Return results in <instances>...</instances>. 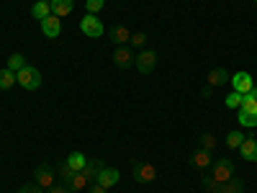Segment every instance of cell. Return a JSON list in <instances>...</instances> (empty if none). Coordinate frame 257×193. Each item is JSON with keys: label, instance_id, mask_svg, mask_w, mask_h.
Wrapping results in <instances>:
<instances>
[{"label": "cell", "instance_id": "cell-1", "mask_svg": "<svg viewBox=\"0 0 257 193\" xmlns=\"http://www.w3.org/2000/svg\"><path fill=\"white\" fill-rule=\"evenodd\" d=\"M16 77H18V85L24 90H39L41 88V72L36 67H31V64H26L24 70H18Z\"/></svg>", "mask_w": 257, "mask_h": 193}, {"label": "cell", "instance_id": "cell-2", "mask_svg": "<svg viewBox=\"0 0 257 193\" xmlns=\"http://www.w3.org/2000/svg\"><path fill=\"white\" fill-rule=\"evenodd\" d=\"M34 180H36V185H39L41 190H49V188L57 183V173H54V167H52L49 162L36 165V170H34Z\"/></svg>", "mask_w": 257, "mask_h": 193}, {"label": "cell", "instance_id": "cell-3", "mask_svg": "<svg viewBox=\"0 0 257 193\" xmlns=\"http://www.w3.org/2000/svg\"><path fill=\"white\" fill-rule=\"evenodd\" d=\"M80 31H82L85 36H90V39H98V36H103L105 26H103V21H100L98 16L88 13V16H82V21H80Z\"/></svg>", "mask_w": 257, "mask_h": 193}, {"label": "cell", "instance_id": "cell-4", "mask_svg": "<svg viewBox=\"0 0 257 193\" xmlns=\"http://www.w3.org/2000/svg\"><path fill=\"white\" fill-rule=\"evenodd\" d=\"M132 173H134V180H139V183L157 180V170H155V165H149V162H134Z\"/></svg>", "mask_w": 257, "mask_h": 193}, {"label": "cell", "instance_id": "cell-5", "mask_svg": "<svg viewBox=\"0 0 257 193\" xmlns=\"http://www.w3.org/2000/svg\"><path fill=\"white\" fill-rule=\"evenodd\" d=\"M155 64H157V54H155L152 49H144V52H139V54H137L134 67H137L142 75H149V72L155 70Z\"/></svg>", "mask_w": 257, "mask_h": 193}, {"label": "cell", "instance_id": "cell-6", "mask_svg": "<svg viewBox=\"0 0 257 193\" xmlns=\"http://www.w3.org/2000/svg\"><path fill=\"white\" fill-rule=\"evenodd\" d=\"M211 175L216 178L219 183H226L229 178H234V162H231V160H219V162H213Z\"/></svg>", "mask_w": 257, "mask_h": 193}, {"label": "cell", "instance_id": "cell-7", "mask_svg": "<svg viewBox=\"0 0 257 193\" xmlns=\"http://www.w3.org/2000/svg\"><path fill=\"white\" fill-rule=\"evenodd\" d=\"M41 34H44L47 39H57L62 34V18L59 16H47L44 21H41Z\"/></svg>", "mask_w": 257, "mask_h": 193}, {"label": "cell", "instance_id": "cell-8", "mask_svg": "<svg viewBox=\"0 0 257 193\" xmlns=\"http://www.w3.org/2000/svg\"><path fill=\"white\" fill-rule=\"evenodd\" d=\"M121 180V173H118V170L116 167H100V173L95 175V183H100L103 188H113L116 183Z\"/></svg>", "mask_w": 257, "mask_h": 193}, {"label": "cell", "instance_id": "cell-9", "mask_svg": "<svg viewBox=\"0 0 257 193\" xmlns=\"http://www.w3.org/2000/svg\"><path fill=\"white\" fill-rule=\"evenodd\" d=\"M252 85H254V82H252V75H249V72H237V75H231V88L237 90V93H242V95L252 90Z\"/></svg>", "mask_w": 257, "mask_h": 193}, {"label": "cell", "instance_id": "cell-10", "mask_svg": "<svg viewBox=\"0 0 257 193\" xmlns=\"http://www.w3.org/2000/svg\"><path fill=\"white\" fill-rule=\"evenodd\" d=\"M113 62H116V67H121V70H128L132 64L137 62V57L128 52V47H118L116 52H113Z\"/></svg>", "mask_w": 257, "mask_h": 193}, {"label": "cell", "instance_id": "cell-11", "mask_svg": "<svg viewBox=\"0 0 257 193\" xmlns=\"http://www.w3.org/2000/svg\"><path fill=\"white\" fill-rule=\"evenodd\" d=\"M108 39L113 41V44H118V47H126L128 41H132V31H128L126 26H111L108 29Z\"/></svg>", "mask_w": 257, "mask_h": 193}, {"label": "cell", "instance_id": "cell-12", "mask_svg": "<svg viewBox=\"0 0 257 193\" xmlns=\"http://www.w3.org/2000/svg\"><path fill=\"white\" fill-rule=\"evenodd\" d=\"M231 82V75L224 70V67H216L208 72V88H221V85Z\"/></svg>", "mask_w": 257, "mask_h": 193}, {"label": "cell", "instance_id": "cell-13", "mask_svg": "<svg viewBox=\"0 0 257 193\" xmlns=\"http://www.w3.org/2000/svg\"><path fill=\"white\" fill-rule=\"evenodd\" d=\"M239 155H242V160H247V162H257V142H254L252 137H247V139L242 142Z\"/></svg>", "mask_w": 257, "mask_h": 193}, {"label": "cell", "instance_id": "cell-14", "mask_svg": "<svg viewBox=\"0 0 257 193\" xmlns=\"http://www.w3.org/2000/svg\"><path fill=\"white\" fill-rule=\"evenodd\" d=\"M31 16L36 21H44L47 16H52V3H47V0H36V3L31 6Z\"/></svg>", "mask_w": 257, "mask_h": 193}, {"label": "cell", "instance_id": "cell-15", "mask_svg": "<svg viewBox=\"0 0 257 193\" xmlns=\"http://www.w3.org/2000/svg\"><path fill=\"white\" fill-rule=\"evenodd\" d=\"M190 165H193V167H198V170L211 167V152H206V149H198V152H193Z\"/></svg>", "mask_w": 257, "mask_h": 193}, {"label": "cell", "instance_id": "cell-16", "mask_svg": "<svg viewBox=\"0 0 257 193\" xmlns=\"http://www.w3.org/2000/svg\"><path fill=\"white\" fill-rule=\"evenodd\" d=\"M72 8H75V0H52V13L59 18L72 13Z\"/></svg>", "mask_w": 257, "mask_h": 193}, {"label": "cell", "instance_id": "cell-17", "mask_svg": "<svg viewBox=\"0 0 257 193\" xmlns=\"http://www.w3.org/2000/svg\"><path fill=\"white\" fill-rule=\"evenodd\" d=\"M100 167H103V162L100 160H88V165H85V170H80V173L88 178L90 183H95V175L100 173Z\"/></svg>", "mask_w": 257, "mask_h": 193}, {"label": "cell", "instance_id": "cell-18", "mask_svg": "<svg viewBox=\"0 0 257 193\" xmlns=\"http://www.w3.org/2000/svg\"><path fill=\"white\" fill-rule=\"evenodd\" d=\"M18 82V77H16V72L13 70H0V90H8V88H13V85Z\"/></svg>", "mask_w": 257, "mask_h": 193}, {"label": "cell", "instance_id": "cell-19", "mask_svg": "<svg viewBox=\"0 0 257 193\" xmlns=\"http://www.w3.org/2000/svg\"><path fill=\"white\" fill-rule=\"evenodd\" d=\"M67 165L75 170V173H80V170H85V165H88V157H85L82 152H72L67 157Z\"/></svg>", "mask_w": 257, "mask_h": 193}, {"label": "cell", "instance_id": "cell-20", "mask_svg": "<svg viewBox=\"0 0 257 193\" xmlns=\"http://www.w3.org/2000/svg\"><path fill=\"white\" fill-rule=\"evenodd\" d=\"M88 183H90V180L85 178L82 173H75V175L67 180V188H70L72 193H77V190H82V188H88Z\"/></svg>", "mask_w": 257, "mask_h": 193}, {"label": "cell", "instance_id": "cell-21", "mask_svg": "<svg viewBox=\"0 0 257 193\" xmlns=\"http://www.w3.org/2000/svg\"><path fill=\"white\" fill-rule=\"evenodd\" d=\"M237 121L242 126H257V111H244V109H237Z\"/></svg>", "mask_w": 257, "mask_h": 193}, {"label": "cell", "instance_id": "cell-22", "mask_svg": "<svg viewBox=\"0 0 257 193\" xmlns=\"http://www.w3.org/2000/svg\"><path fill=\"white\" fill-rule=\"evenodd\" d=\"M219 190H221V193H244V185H242V180H237V178H229L226 183H221Z\"/></svg>", "mask_w": 257, "mask_h": 193}, {"label": "cell", "instance_id": "cell-23", "mask_svg": "<svg viewBox=\"0 0 257 193\" xmlns=\"http://www.w3.org/2000/svg\"><path fill=\"white\" fill-rule=\"evenodd\" d=\"M244 139H247L244 132H229V134H226V147H229V149H239Z\"/></svg>", "mask_w": 257, "mask_h": 193}, {"label": "cell", "instance_id": "cell-24", "mask_svg": "<svg viewBox=\"0 0 257 193\" xmlns=\"http://www.w3.org/2000/svg\"><path fill=\"white\" fill-rule=\"evenodd\" d=\"M8 70H13V72H18V70H24L26 67V57L24 54H11L8 57V64H6Z\"/></svg>", "mask_w": 257, "mask_h": 193}, {"label": "cell", "instance_id": "cell-25", "mask_svg": "<svg viewBox=\"0 0 257 193\" xmlns=\"http://www.w3.org/2000/svg\"><path fill=\"white\" fill-rule=\"evenodd\" d=\"M242 93H237V90H231L226 98H224V106H226V109H242Z\"/></svg>", "mask_w": 257, "mask_h": 193}, {"label": "cell", "instance_id": "cell-26", "mask_svg": "<svg viewBox=\"0 0 257 193\" xmlns=\"http://www.w3.org/2000/svg\"><path fill=\"white\" fill-rule=\"evenodd\" d=\"M201 149H206V152H213V149H216V137H213L211 132H206L201 137Z\"/></svg>", "mask_w": 257, "mask_h": 193}, {"label": "cell", "instance_id": "cell-27", "mask_svg": "<svg viewBox=\"0 0 257 193\" xmlns=\"http://www.w3.org/2000/svg\"><path fill=\"white\" fill-rule=\"evenodd\" d=\"M57 175H59V180H64V183H67V180H70V178L75 175V170H72V167L67 165V160H64V162H62V165L57 167Z\"/></svg>", "mask_w": 257, "mask_h": 193}, {"label": "cell", "instance_id": "cell-28", "mask_svg": "<svg viewBox=\"0 0 257 193\" xmlns=\"http://www.w3.org/2000/svg\"><path fill=\"white\" fill-rule=\"evenodd\" d=\"M201 185L206 188V193H211V190H219V188H221V183H219L216 178H213V175H203V178H201Z\"/></svg>", "mask_w": 257, "mask_h": 193}, {"label": "cell", "instance_id": "cell-29", "mask_svg": "<svg viewBox=\"0 0 257 193\" xmlns=\"http://www.w3.org/2000/svg\"><path fill=\"white\" fill-rule=\"evenodd\" d=\"M103 3H105V0H88V3H85V8H88V13H100L103 11Z\"/></svg>", "mask_w": 257, "mask_h": 193}, {"label": "cell", "instance_id": "cell-30", "mask_svg": "<svg viewBox=\"0 0 257 193\" xmlns=\"http://www.w3.org/2000/svg\"><path fill=\"white\" fill-rule=\"evenodd\" d=\"M132 44H134V47H144V44H147V34H144V31L132 34Z\"/></svg>", "mask_w": 257, "mask_h": 193}, {"label": "cell", "instance_id": "cell-31", "mask_svg": "<svg viewBox=\"0 0 257 193\" xmlns=\"http://www.w3.org/2000/svg\"><path fill=\"white\" fill-rule=\"evenodd\" d=\"M242 109H244V111H257V101L249 98V95H244V98H242Z\"/></svg>", "mask_w": 257, "mask_h": 193}, {"label": "cell", "instance_id": "cell-32", "mask_svg": "<svg viewBox=\"0 0 257 193\" xmlns=\"http://www.w3.org/2000/svg\"><path fill=\"white\" fill-rule=\"evenodd\" d=\"M47 193H72V190L67 188V183H54V185H52Z\"/></svg>", "mask_w": 257, "mask_h": 193}, {"label": "cell", "instance_id": "cell-33", "mask_svg": "<svg viewBox=\"0 0 257 193\" xmlns=\"http://www.w3.org/2000/svg\"><path fill=\"white\" fill-rule=\"evenodd\" d=\"M18 193H44V190H41L39 185H21Z\"/></svg>", "mask_w": 257, "mask_h": 193}, {"label": "cell", "instance_id": "cell-34", "mask_svg": "<svg viewBox=\"0 0 257 193\" xmlns=\"http://www.w3.org/2000/svg\"><path fill=\"white\" fill-rule=\"evenodd\" d=\"M90 193H108V188H103L100 183H90Z\"/></svg>", "mask_w": 257, "mask_h": 193}, {"label": "cell", "instance_id": "cell-35", "mask_svg": "<svg viewBox=\"0 0 257 193\" xmlns=\"http://www.w3.org/2000/svg\"><path fill=\"white\" fill-rule=\"evenodd\" d=\"M244 95H249V98H254V101H257V85H252V90H249V93H244Z\"/></svg>", "mask_w": 257, "mask_h": 193}, {"label": "cell", "instance_id": "cell-36", "mask_svg": "<svg viewBox=\"0 0 257 193\" xmlns=\"http://www.w3.org/2000/svg\"><path fill=\"white\" fill-rule=\"evenodd\" d=\"M211 193H221V190H211Z\"/></svg>", "mask_w": 257, "mask_h": 193}, {"label": "cell", "instance_id": "cell-37", "mask_svg": "<svg viewBox=\"0 0 257 193\" xmlns=\"http://www.w3.org/2000/svg\"><path fill=\"white\" fill-rule=\"evenodd\" d=\"M47 3H52V0H47Z\"/></svg>", "mask_w": 257, "mask_h": 193}, {"label": "cell", "instance_id": "cell-38", "mask_svg": "<svg viewBox=\"0 0 257 193\" xmlns=\"http://www.w3.org/2000/svg\"><path fill=\"white\" fill-rule=\"evenodd\" d=\"M254 3H257V0H254Z\"/></svg>", "mask_w": 257, "mask_h": 193}]
</instances>
